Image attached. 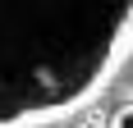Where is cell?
I'll return each instance as SVG.
<instances>
[{"label":"cell","instance_id":"obj_3","mask_svg":"<svg viewBox=\"0 0 133 128\" xmlns=\"http://www.w3.org/2000/svg\"><path fill=\"white\" fill-rule=\"evenodd\" d=\"M78 128H87V124H78Z\"/></svg>","mask_w":133,"mask_h":128},{"label":"cell","instance_id":"obj_2","mask_svg":"<svg viewBox=\"0 0 133 128\" xmlns=\"http://www.w3.org/2000/svg\"><path fill=\"white\" fill-rule=\"evenodd\" d=\"M106 128H133V101H124L119 110L110 115V124H106Z\"/></svg>","mask_w":133,"mask_h":128},{"label":"cell","instance_id":"obj_1","mask_svg":"<svg viewBox=\"0 0 133 128\" xmlns=\"http://www.w3.org/2000/svg\"><path fill=\"white\" fill-rule=\"evenodd\" d=\"M129 46L133 0H0V128L78 110Z\"/></svg>","mask_w":133,"mask_h":128}]
</instances>
